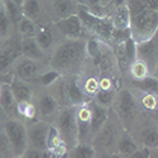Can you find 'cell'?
Segmentation results:
<instances>
[{
	"label": "cell",
	"instance_id": "cell-1",
	"mask_svg": "<svg viewBox=\"0 0 158 158\" xmlns=\"http://www.w3.org/2000/svg\"><path fill=\"white\" fill-rule=\"evenodd\" d=\"M87 39L63 38L49 55V66L62 76L80 75L89 63Z\"/></svg>",
	"mask_w": 158,
	"mask_h": 158
},
{
	"label": "cell",
	"instance_id": "cell-2",
	"mask_svg": "<svg viewBox=\"0 0 158 158\" xmlns=\"http://www.w3.org/2000/svg\"><path fill=\"white\" fill-rule=\"evenodd\" d=\"M123 129L124 125L119 116L113 109H110L106 123L93 140L98 157H116V143Z\"/></svg>",
	"mask_w": 158,
	"mask_h": 158
},
{
	"label": "cell",
	"instance_id": "cell-3",
	"mask_svg": "<svg viewBox=\"0 0 158 158\" xmlns=\"http://www.w3.org/2000/svg\"><path fill=\"white\" fill-rule=\"evenodd\" d=\"M111 109L119 116V119L125 129H128L129 131L133 129V127L135 125L140 116V111L138 108L135 95L128 84L124 82V85L118 90Z\"/></svg>",
	"mask_w": 158,
	"mask_h": 158
},
{
	"label": "cell",
	"instance_id": "cell-4",
	"mask_svg": "<svg viewBox=\"0 0 158 158\" xmlns=\"http://www.w3.org/2000/svg\"><path fill=\"white\" fill-rule=\"evenodd\" d=\"M0 129L5 131L8 135L15 158H23L25 151L28 148V133L27 123L20 118H0Z\"/></svg>",
	"mask_w": 158,
	"mask_h": 158
},
{
	"label": "cell",
	"instance_id": "cell-5",
	"mask_svg": "<svg viewBox=\"0 0 158 158\" xmlns=\"http://www.w3.org/2000/svg\"><path fill=\"white\" fill-rule=\"evenodd\" d=\"M60 131V134L64 143L67 144L69 149H73L80 140H78V125H77V106L67 105L62 106L58 116L53 124Z\"/></svg>",
	"mask_w": 158,
	"mask_h": 158
},
{
	"label": "cell",
	"instance_id": "cell-6",
	"mask_svg": "<svg viewBox=\"0 0 158 158\" xmlns=\"http://www.w3.org/2000/svg\"><path fill=\"white\" fill-rule=\"evenodd\" d=\"M130 31L131 38L137 43L154 37L158 32V10L146 9L131 15Z\"/></svg>",
	"mask_w": 158,
	"mask_h": 158
},
{
	"label": "cell",
	"instance_id": "cell-7",
	"mask_svg": "<svg viewBox=\"0 0 158 158\" xmlns=\"http://www.w3.org/2000/svg\"><path fill=\"white\" fill-rule=\"evenodd\" d=\"M49 69H51L49 62L35 61L33 58L24 56V55H20L15 60L10 72L14 76L22 78V80L35 85L38 78L41 77L46 71H48Z\"/></svg>",
	"mask_w": 158,
	"mask_h": 158
},
{
	"label": "cell",
	"instance_id": "cell-8",
	"mask_svg": "<svg viewBox=\"0 0 158 158\" xmlns=\"http://www.w3.org/2000/svg\"><path fill=\"white\" fill-rule=\"evenodd\" d=\"M35 87L37 90H35L34 102L38 110V119L53 124V122L56 120V118L58 116L62 109L61 104L49 93L47 87H42V86H35Z\"/></svg>",
	"mask_w": 158,
	"mask_h": 158
},
{
	"label": "cell",
	"instance_id": "cell-9",
	"mask_svg": "<svg viewBox=\"0 0 158 158\" xmlns=\"http://www.w3.org/2000/svg\"><path fill=\"white\" fill-rule=\"evenodd\" d=\"M140 147L152 149L158 148V123L146 116H139L138 122L130 130Z\"/></svg>",
	"mask_w": 158,
	"mask_h": 158
},
{
	"label": "cell",
	"instance_id": "cell-10",
	"mask_svg": "<svg viewBox=\"0 0 158 158\" xmlns=\"http://www.w3.org/2000/svg\"><path fill=\"white\" fill-rule=\"evenodd\" d=\"M0 75L10 72L15 60L22 55V38L15 32L8 39L0 41Z\"/></svg>",
	"mask_w": 158,
	"mask_h": 158
},
{
	"label": "cell",
	"instance_id": "cell-11",
	"mask_svg": "<svg viewBox=\"0 0 158 158\" xmlns=\"http://www.w3.org/2000/svg\"><path fill=\"white\" fill-rule=\"evenodd\" d=\"M42 4L52 23L77 14L81 6L78 0H42Z\"/></svg>",
	"mask_w": 158,
	"mask_h": 158
},
{
	"label": "cell",
	"instance_id": "cell-12",
	"mask_svg": "<svg viewBox=\"0 0 158 158\" xmlns=\"http://www.w3.org/2000/svg\"><path fill=\"white\" fill-rule=\"evenodd\" d=\"M52 124L43 120H32L27 122V133H28V146L34 147L41 151H48V135Z\"/></svg>",
	"mask_w": 158,
	"mask_h": 158
},
{
	"label": "cell",
	"instance_id": "cell-13",
	"mask_svg": "<svg viewBox=\"0 0 158 158\" xmlns=\"http://www.w3.org/2000/svg\"><path fill=\"white\" fill-rule=\"evenodd\" d=\"M55 24H56L58 32L61 33V35L63 38H73V39L85 38V39H89L91 37L89 34L87 29L85 28L80 15H78V13L71 15V17L64 18V19L55 23Z\"/></svg>",
	"mask_w": 158,
	"mask_h": 158
},
{
	"label": "cell",
	"instance_id": "cell-14",
	"mask_svg": "<svg viewBox=\"0 0 158 158\" xmlns=\"http://www.w3.org/2000/svg\"><path fill=\"white\" fill-rule=\"evenodd\" d=\"M137 58L143 60L148 64L151 75L158 64V32L154 37L137 43Z\"/></svg>",
	"mask_w": 158,
	"mask_h": 158
},
{
	"label": "cell",
	"instance_id": "cell-15",
	"mask_svg": "<svg viewBox=\"0 0 158 158\" xmlns=\"http://www.w3.org/2000/svg\"><path fill=\"white\" fill-rule=\"evenodd\" d=\"M0 111H2V116L19 118L18 99L8 82H0Z\"/></svg>",
	"mask_w": 158,
	"mask_h": 158
},
{
	"label": "cell",
	"instance_id": "cell-16",
	"mask_svg": "<svg viewBox=\"0 0 158 158\" xmlns=\"http://www.w3.org/2000/svg\"><path fill=\"white\" fill-rule=\"evenodd\" d=\"M35 39L38 41L39 46H41L48 55H51L53 49L58 46V43L63 39L61 33L58 32L55 23H49L47 25H43L37 34Z\"/></svg>",
	"mask_w": 158,
	"mask_h": 158
},
{
	"label": "cell",
	"instance_id": "cell-17",
	"mask_svg": "<svg viewBox=\"0 0 158 158\" xmlns=\"http://www.w3.org/2000/svg\"><path fill=\"white\" fill-rule=\"evenodd\" d=\"M77 125L80 143H93L91 131V109L89 101L77 106Z\"/></svg>",
	"mask_w": 158,
	"mask_h": 158
},
{
	"label": "cell",
	"instance_id": "cell-18",
	"mask_svg": "<svg viewBox=\"0 0 158 158\" xmlns=\"http://www.w3.org/2000/svg\"><path fill=\"white\" fill-rule=\"evenodd\" d=\"M22 9H23L24 17L32 19L33 22L41 25V27L52 23L43 8L42 0H25Z\"/></svg>",
	"mask_w": 158,
	"mask_h": 158
},
{
	"label": "cell",
	"instance_id": "cell-19",
	"mask_svg": "<svg viewBox=\"0 0 158 158\" xmlns=\"http://www.w3.org/2000/svg\"><path fill=\"white\" fill-rule=\"evenodd\" d=\"M139 148L140 146L133 137V134L124 128L116 143V157H124V158L134 157V154L138 152Z\"/></svg>",
	"mask_w": 158,
	"mask_h": 158
},
{
	"label": "cell",
	"instance_id": "cell-20",
	"mask_svg": "<svg viewBox=\"0 0 158 158\" xmlns=\"http://www.w3.org/2000/svg\"><path fill=\"white\" fill-rule=\"evenodd\" d=\"M89 105L91 109V131H93V140H94V138L100 131V129L106 123L110 114V109L98 104L93 99L89 101Z\"/></svg>",
	"mask_w": 158,
	"mask_h": 158
},
{
	"label": "cell",
	"instance_id": "cell-21",
	"mask_svg": "<svg viewBox=\"0 0 158 158\" xmlns=\"http://www.w3.org/2000/svg\"><path fill=\"white\" fill-rule=\"evenodd\" d=\"M9 84L11 86L13 91H14V95L18 99V101H34L35 90H37L35 85L24 81L14 75L11 76V80Z\"/></svg>",
	"mask_w": 158,
	"mask_h": 158
},
{
	"label": "cell",
	"instance_id": "cell-22",
	"mask_svg": "<svg viewBox=\"0 0 158 158\" xmlns=\"http://www.w3.org/2000/svg\"><path fill=\"white\" fill-rule=\"evenodd\" d=\"M66 77H67V94H69L70 104L75 105V106H78V105H82V104L90 101V99L87 98V95L85 94V91L82 89L78 75L77 76H66Z\"/></svg>",
	"mask_w": 158,
	"mask_h": 158
},
{
	"label": "cell",
	"instance_id": "cell-23",
	"mask_svg": "<svg viewBox=\"0 0 158 158\" xmlns=\"http://www.w3.org/2000/svg\"><path fill=\"white\" fill-rule=\"evenodd\" d=\"M22 55L27 56L29 58H33L35 61L49 62V55L39 46L35 37L22 39Z\"/></svg>",
	"mask_w": 158,
	"mask_h": 158
},
{
	"label": "cell",
	"instance_id": "cell-24",
	"mask_svg": "<svg viewBox=\"0 0 158 158\" xmlns=\"http://www.w3.org/2000/svg\"><path fill=\"white\" fill-rule=\"evenodd\" d=\"M48 151L52 154V157H55V158L69 157L70 149L55 125H52L49 135H48Z\"/></svg>",
	"mask_w": 158,
	"mask_h": 158
},
{
	"label": "cell",
	"instance_id": "cell-25",
	"mask_svg": "<svg viewBox=\"0 0 158 158\" xmlns=\"http://www.w3.org/2000/svg\"><path fill=\"white\" fill-rule=\"evenodd\" d=\"M109 18L115 29H129L130 28L131 15H130L128 4H124V5H120L113 9L109 14Z\"/></svg>",
	"mask_w": 158,
	"mask_h": 158
},
{
	"label": "cell",
	"instance_id": "cell-26",
	"mask_svg": "<svg viewBox=\"0 0 158 158\" xmlns=\"http://www.w3.org/2000/svg\"><path fill=\"white\" fill-rule=\"evenodd\" d=\"M47 89L49 90V93L56 98V100L61 104V106L71 105L70 100H69V94H67V77L66 76L61 75Z\"/></svg>",
	"mask_w": 158,
	"mask_h": 158
},
{
	"label": "cell",
	"instance_id": "cell-27",
	"mask_svg": "<svg viewBox=\"0 0 158 158\" xmlns=\"http://www.w3.org/2000/svg\"><path fill=\"white\" fill-rule=\"evenodd\" d=\"M152 76L151 75V70L148 67V64L140 58H137L131 62L129 71L127 73V76H124L125 80L129 81H143L144 78H147Z\"/></svg>",
	"mask_w": 158,
	"mask_h": 158
},
{
	"label": "cell",
	"instance_id": "cell-28",
	"mask_svg": "<svg viewBox=\"0 0 158 158\" xmlns=\"http://www.w3.org/2000/svg\"><path fill=\"white\" fill-rule=\"evenodd\" d=\"M41 28L42 27L39 24H37L32 19L23 15L22 19L18 22V24L15 25V32L18 33V35L22 39L23 38H33V37H37Z\"/></svg>",
	"mask_w": 158,
	"mask_h": 158
},
{
	"label": "cell",
	"instance_id": "cell-29",
	"mask_svg": "<svg viewBox=\"0 0 158 158\" xmlns=\"http://www.w3.org/2000/svg\"><path fill=\"white\" fill-rule=\"evenodd\" d=\"M15 33V27L10 20L4 5L0 3V41L8 39L10 35Z\"/></svg>",
	"mask_w": 158,
	"mask_h": 158
},
{
	"label": "cell",
	"instance_id": "cell-30",
	"mask_svg": "<svg viewBox=\"0 0 158 158\" xmlns=\"http://www.w3.org/2000/svg\"><path fill=\"white\" fill-rule=\"evenodd\" d=\"M18 114L19 118L25 123L38 119V110L34 101H18Z\"/></svg>",
	"mask_w": 158,
	"mask_h": 158
},
{
	"label": "cell",
	"instance_id": "cell-31",
	"mask_svg": "<svg viewBox=\"0 0 158 158\" xmlns=\"http://www.w3.org/2000/svg\"><path fill=\"white\" fill-rule=\"evenodd\" d=\"M70 158H95L98 157L96 149L93 143H78L69 152Z\"/></svg>",
	"mask_w": 158,
	"mask_h": 158
},
{
	"label": "cell",
	"instance_id": "cell-32",
	"mask_svg": "<svg viewBox=\"0 0 158 158\" xmlns=\"http://www.w3.org/2000/svg\"><path fill=\"white\" fill-rule=\"evenodd\" d=\"M116 93H118L116 89H113V90H101L100 89L99 93L94 96L93 100L105 108L111 109L114 105V101H115V98H116Z\"/></svg>",
	"mask_w": 158,
	"mask_h": 158
},
{
	"label": "cell",
	"instance_id": "cell-33",
	"mask_svg": "<svg viewBox=\"0 0 158 158\" xmlns=\"http://www.w3.org/2000/svg\"><path fill=\"white\" fill-rule=\"evenodd\" d=\"M0 3H2L8 13V15L10 18V20L13 22V24H14V27L18 24V22L22 19L23 17V9L22 6L17 5L13 0H0Z\"/></svg>",
	"mask_w": 158,
	"mask_h": 158
},
{
	"label": "cell",
	"instance_id": "cell-34",
	"mask_svg": "<svg viewBox=\"0 0 158 158\" xmlns=\"http://www.w3.org/2000/svg\"><path fill=\"white\" fill-rule=\"evenodd\" d=\"M0 157L2 158H15L14 151H13L11 143L8 138V135L5 134V131L0 129Z\"/></svg>",
	"mask_w": 158,
	"mask_h": 158
},
{
	"label": "cell",
	"instance_id": "cell-35",
	"mask_svg": "<svg viewBox=\"0 0 158 158\" xmlns=\"http://www.w3.org/2000/svg\"><path fill=\"white\" fill-rule=\"evenodd\" d=\"M81 4L93 14L99 17H108V13L101 5V0H82Z\"/></svg>",
	"mask_w": 158,
	"mask_h": 158
},
{
	"label": "cell",
	"instance_id": "cell-36",
	"mask_svg": "<svg viewBox=\"0 0 158 158\" xmlns=\"http://www.w3.org/2000/svg\"><path fill=\"white\" fill-rule=\"evenodd\" d=\"M111 2L113 0H101V5H102V8L106 10V13H108V17H109V8H110V5H111Z\"/></svg>",
	"mask_w": 158,
	"mask_h": 158
},
{
	"label": "cell",
	"instance_id": "cell-37",
	"mask_svg": "<svg viewBox=\"0 0 158 158\" xmlns=\"http://www.w3.org/2000/svg\"><path fill=\"white\" fill-rule=\"evenodd\" d=\"M151 157H158V148H156V149H152L151 151Z\"/></svg>",
	"mask_w": 158,
	"mask_h": 158
},
{
	"label": "cell",
	"instance_id": "cell-38",
	"mask_svg": "<svg viewBox=\"0 0 158 158\" xmlns=\"http://www.w3.org/2000/svg\"><path fill=\"white\" fill-rule=\"evenodd\" d=\"M13 2H14L17 5H19V6H23V4H24L25 0H13Z\"/></svg>",
	"mask_w": 158,
	"mask_h": 158
},
{
	"label": "cell",
	"instance_id": "cell-39",
	"mask_svg": "<svg viewBox=\"0 0 158 158\" xmlns=\"http://www.w3.org/2000/svg\"><path fill=\"white\" fill-rule=\"evenodd\" d=\"M152 76H153V77H156V78H158V64H157V67H156L154 72L152 73Z\"/></svg>",
	"mask_w": 158,
	"mask_h": 158
},
{
	"label": "cell",
	"instance_id": "cell-40",
	"mask_svg": "<svg viewBox=\"0 0 158 158\" xmlns=\"http://www.w3.org/2000/svg\"><path fill=\"white\" fill-rule=\"evenodd\" d=\"M78 2H80V3H81V2H82V0H78Z\"/></svg>",
	"mask_w": 158,
	"mask_h": 158
}]
</instances>
